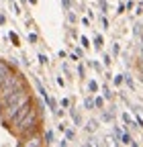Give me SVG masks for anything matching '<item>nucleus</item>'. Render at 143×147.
Returning <instances> with one entry per match:
<instances>
[{"label":"nucleus","instance_id":"nucleus-23","mask_svg":"<svg viewBox=\"0 0 143 147\" xmlns=\"http://www.w3.org/2000/svg\"><path fill=\"white\" fill-rule=\"evenodd\" d=\"M61 106H65V108H67V106H69V100H67V98H61Z\"/></svg>","mask_w":143,"mask_h":147},{"label":"nucleus","instance_id":"nucleus-27","mask_svg":"<svg viewBox=\"0 0 143 147\" xmlns=\"http://www.w3.org/2000/svg\"><path fill=\"white\" fill-rule=\"evenodd\" d=\"M84 147H92V145H90V143H86V145H84Z\"/></svg>","mask_w":143,"mask_h":147},{"label":"nucleus","instance_id":"nucleus-15","mask_svg":"<svg viewBox=\"0 0 143 147\" xmlns=\"http://www.w3.org/2000/svg\"><path fill=\"white\" fill-rule=\"evenodd\" d=\"M94 106V98H86V108H92Z\"/></svg>","mask_w":143,"mask_h":147},{"label":"nucleus","instance_id":"nucleus-22","mask_svg":"<svg viewBox=\"0 0 143 147\" xmlns=\"http://www.w3.org/2000/svg\"><path fill=\"white\" fill-rule=\"evenodd\" d=\"M102 92H104V98H111V90H109V88H104Z\"/></svg>","mask_w":143,"mask_h":147},{"label":"nucleus","instance_id":"nucleus-2","mask_svg":"<svg viewBox=\"0 0 143 147\" xmlns=\"http://www.w3.org/2000/svg\"><path fill=\"white\" fill-rule=\"evenodd\" d=\"M37 127H39V115H37V108H35V104H33L31 113H29L19 125H14V127H10V129H12V133L19 137V139H23V137L35 135V133H37Z\"/></svg>","mask_w":143,"mask_h":147},{"label":"nucleus","instance_id":"nucleus-13","mask_svg":"<svg viewBox=\"0 0 143 147\" xmlns=\"http://www.w3.org/2000/svg\"><path fill=\"white\" fill-rule=\"evenodd\" d=\"M137 69L141 71V76H143V59H141V57L137 59Z\"/></svg>","mask_w":143,"mask_h":147},{"label":"nucleus","instance_id":"nucleus-11","mask_svg":"<svg viewBox=\"0 0 143 147\" xmlns=\"http://www.w3.org/2000/svg\"><path fill=\"white\" fill-rule=\"evenodd\" d=\"M86 129H88V131H90V133H92V131H96V123H94V121H90Z\"/></svg>","mask_w":143,"mask_h":147},{"label":"nucleus","instance_id":"nucleus-14","mask_svg":"<svg viewBox=\"0 0 143 147\" xmlns=\"http://www.w3.org/2000/svg\"><path fill=\"white\" fill-rule=\"evenodd\" d=\"M94 104H96V106H98V108H100V106H102V104H104V100H102V98H100V96H96V98H94Z\"/></svg>","mask_w":143,"mask_h":147},{"label":"nucleus","instance_id":"nucleus-18","mask_svg":"<svg viewBox=\"0 0 143 147\" xmlns=\"http://www.w3.org/2000/svg\"><path fill=\"white\" fill-rule=\"evenodd\" d=\"M29 41H31V43H35V41H37V35L31 33V35H29Z\"/></svg>","mask_w":143,"mask_h":147},{"label":"nucleus","instance_id":"nucleus-3","mask_svg":"<svg viewBox=\"0 0 143 147\" xmlns=\"http://www.w3.org/2000/svg\"><path fill=\"white\" fill-rule=\"evenodd\" d=\"M21 92H27V84H25V78L21 74H12V76L4 82V86L0 88V102L8 100L10 96H16Z\"/></svg>","mask_w":143,"mask_h":147},{"label":"nucleus","instance_id":"nucleus-28","mask_svg":"<svg viewBox=\"0 0 143 147\" xmlns=\"http://www.w3.org/2000/svg\"><path fill=\"white\" fill-rule=\"evenodd\" d=\"M131 147H139V145H137V143H133V145H131Z\"/></svg>","mask_w":143,"mask_h":147},{"label":"nucleus","instance_id":"nucleus-26","mask_svg":"<svg viewBox=\"0 0 143 147\" xmlns=\"http://www.w3.org/2000/svg\"><path fill=\"white\" fill-rule=\"evenodd\" d=\"M29 2H31V4H35V2H37V0H29Z\"/></svg>","mask_w":143,"mask_h":147},{"label":"nucleus","instance_id":"nucleus-16","mask_svg":"<svg viewBox=\"0 0 143 147\" xmlns=\"http://www.w3.org/2000/svg\"><path fill=\"white\" fill-rule=\"evenodd\" d=\"M10 39H12L14 45H19V37H16V33H10Z\"/></svg>","mask_w":143,"mask_h":147},{"label":"nucleus","instance_id":"nucleus-1","mask_svg":"<svg viewBox=\"0 0 143 147\" xmlns=\"http://www.w3.org/2000/svg\"><path fill=\"white\" fill-rule=\"evenodd\" d=\"M31 94H29V90L27 92H21V94H16V96H10L8 100L4 102H0V115H2V121L4 125H12V119L19 115V110H23L27 104H31Z\"/></svg>","mask_w":143,"mask_h":147},{"label":"nucleus","instance_id":"nucleus-20","mask_svg":"<svg viewBox=\"0 0 143 147\" xmlns=\"http://www.w3.org/2000/svg\"><path fill=\"white\" fill-rule=\"evenodd\" d=\"M80 41H82V45H84V47H88V45H90V43H88V39H86V37H80Z\"/></svg>","mask_w":143,"mask_h":147},{"label":"nucleus","instance_id":"nucleus-7","mask_svg":"<svg viewBox=\"0 0 143 147\" xmlns=\"http://www.w3.org/2000/svg\"><path fill=\"white\" fill-rule=\"evenodd\" d=\"M88 90H90L92 94H94V92H98V84H96L94 80H90V82H88Z\"/></svg>","mask_w":143,"mask_h":147},{"label":"nucleus","instance_id":"nucleus-21","mask_svg":"<svg viewBox=\"0 0 143 147\" xmlns=\"http://www.w3.org/2000/svg\"><path fill=\"white\" fill-rule=\"evenodd\" d=\"M102 59H104V65H109V63H111V55H104Z\"/></svg>","mask_w":143,"mask_h":147},{"label":"nucleus","instance_id":"nucleus-10","mask_svg":"<svg viewBox=\"0 0 143 147\" xmlns=\"http://www.w3.org/2000/svg\"><path fill=\"white\" fill-rule=\"evenodd\" d=\"M43 137H45V143H51V141H53V133H51V131H45Z\"/></svg>","mask_w":143,"mask_h":147},{"label":"nucleus","instance_id":"nucleus-24","mask_svg":"<svg viewBox=\"0 0 143 147\" xmlns=\"http://www.w3.org/2000/svg\"><path fill=\"white\" fill-rule=\"evenodd\" d=\"M61 4H63L65 8H69V0H61Z\"/></svg>","mask_w":143,"mask_h":147},{"label":"nucleus","instance_id":"nucleus-12","mask_svg":"<svg viewBox=\"0 0 143 147\" xmlns=\"http://www.w3.org/2000/svg\"><path fill=\"white\" fill-rule=\"evenodd\" d=\"M123 121H125V125H133V121H131V117H129L127 113L123 115Z\"/></svg>","mask_w":143,"mask_h":147},{"label":"nucleus","instance_id":"nucleus-4","mask_svg":"<svg viewBox=\"0 0 143 147\" xmlns=\"http://www.w3.org/2000/svg\"><path fill=\"white\" fill-rule=\"evenodd\" d=\"M43 143H45V137L39 135V133L19 139V147H43Z\"/></svg>","mask_w":143,"mask_h":147},{"label":"nucleus","instance_id":"nucleus-8","mask_svg":"<svg viewBox=\"0 0 143 147\" xmlns=\"http://www.w3.org/2000/svg\"><path fill=\"white\" fill-rule=\"evenodd\" d=\"M125 82H127V86H129L131 90H135V82H133V78L129 76V74H127V76H125Z\"/></svg>","mask_w":143,"mask_h":147},{"label":"nucleus","instance_id":"nucleus-9","mask_svg":"<svg viewBox=\"0 0 143 147\" xmlns=\"http://www.w3.org/2000/svg\"><path fill=\"white\" fill-rule=\"evenodd\" d=\"M94 47H96V49H100V47H102V37H100V35H96V37H94Z\"/></svg>","mask_w":143,"mask_h":147},{"label":"nucleus","instance_id":"nucleus-5","mask_svg":"<svg viewBox=\"0 0 143 147\" xmlns=\"http://www.w3.org/2000/svg\"><path fill=\"white\" fill-rule=\"evenodd\" d=\"M10 76H12V69H10V65H8L6 61H2V59H0V88L4 86V82H6Z\"/></svg>","mask_w":143,"mask_h":147},{"label":"nucleus","instance_id":"nucleus-25","mask_svg":"<svg viewBox=\"0 0 143 147\" xmlns=\"http://www.w3.org/2000/svg\"><path fill=\"white\" fill-rule=\"evenodd\" d=\"M59 147H67V141H63V139H61V141H59Z\"/></svg>","mask_w":143,"mask_h":147},{"label":"nucleus","instance_id":"nucleus-19","mask_svg":"<svg viewBox=\"0 0 143 147\" xmlns=\"http://www.w3.org/2000/svg\"><path fill=\"white\" fill-rule=\"evenodd\" d=\"M65 137H67V139H74V131H72V129H69V131H65Z\"/></svg>","mask_w":143,"mask_h":147},{"label":"nucleus","instance_id":"nucleus-6","mask_svg":"<svg viewBox=\"0 0 143 147\" xmlns=\"http://www.w3.org/2000/svg\"><path fill=\"white\" fill-rule=\"evenodd\" d=\"M121 143H125V145H133V141H131V135H129V133H123V137H121Z\"/></svg>","mask_w":143,"mask_h":147},{"label":"nucleus","instance_id":"nucleus-17","mask_svg":"<svg viewBox=\"0 0 143 147\" xmlns=\"http://www.w3.org/2000/svg\"><path fill=\"white\" fill-rule=\"evenodd\" d=\"M123 82H125V76H117L115 78V84H123Z\"/></svg>","mask_w":143,"mask_h":147}]
</instances>
